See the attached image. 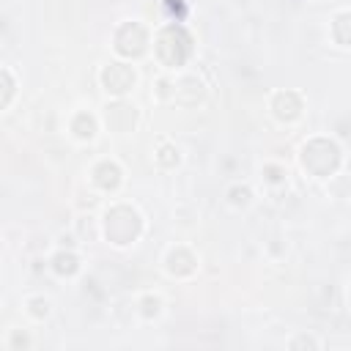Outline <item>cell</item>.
Returning <instances> with one entry per match:
<instances>
[{"mask_svg":"<svg viewBox=\"0 0 351 351\" xmlns=\"http://www.w3.org/2000/svg\"><path fill=\"white\" fill-rule=\"evenodd\" d=\"M143 230H145V217L134 203L112 200L101 214V239L110 247H118V250L132 247L134 241H140Z\"/></svg>","mask_w":351,"mask_h":351,"instance_id":"1","label":"cell"},{"mask_svg":"<svg viewBox=\"0 0 351 351\" xmlns=\"http://www.w3.org/2000/svg\"><path fill=\"white\" fill-rule=\"evenodd\" d=\"M296 159H299V167L304 176L318 178V181H329L343 165V148L335 137L313 134L299 145Z\"/></svg>","mask_w":351,"mask_h":351,"instance_id":"2","label":"cell"},{"mask_svg":"<svg viewBox=\"0 0 351 351\" xmlns=\"http://www.w3.org/2000/svg\"><path fill=\"white\" fill-rule=\"evenodd\" d=\"M192 33L181 25V22H167L162 27L154 30L151 38V52L156 58V63L167 71H178L189 63L192 58Z\"/></svg>","mask_w":351,"mask_h":351,"instance_id":"3","label":"cell"},{"mask_svg":"<svg viewBox=\"0 0 351 351\" xmlns=\"http://www.w3.org/2000/svg\"><path fill=\"white\" fill-rule=\"evenodd\" d=\"M151 30L137 19H123L112 30V52L121 60H140L151 52Z\"/></svg>","mask_w":351,"mask_h":351,"instance_id":"4","label":"cell"},{"mask_svg":"<svg viewBox=\"0 0 351 351\" xmlns=\"http://www.w3.org/2000/svg\"><path fill=\"white\" fill-rule=\"evenodd\" d=\"M137 80H140V74L132 66V60L118 58V60H110L99 69V85L110 99H126L134 90Z\"/></svg>","mask_w":351,"mask_h":351,"instance_id":"5","label":"cell"},{"mask_svg":"<svg viewBox=\"0 0 351 351\" xmlns=\"http://www.w3.org/2000/svg\"><path fill=\"white\" fill-rule=\"evenodd\" d=\"M101 126L112 134H129L140 123V107L129 99H110L101 107Z\"/></svg>","mask_w":351,"mask_h":351,"instance_id":"6","label":"cell"},{"mask_svg":"<svg viewBox=\"0 0 351 351\" xmlns=\"http://www.w3.org/2000/svg\"><path fill=\"white\" fill-rule=\"evenodd\" d=\"M162 269H165V274L173 277V280H189V277L197 274L200 258H197V252H195L192 247H186V244H173V247L165 250Z\"/></svg>","mask_w":351,"mask_h":351,"instance_id":"7","label":"cell"},{"mask_svg":"<svg viewBox=\"0 0 351 351\" xmlns=\"http://www.w3.org/2000/svg\"><path fill=\"white\" fill-rule=\"evenodd\" d=\"M269 112H271V118L277 123L291 126L304 112V96L299 90H293V88H280V90H274L269 96Z\"/></svg>","mask_w":351,"mask_h":351,"instance_id":"8","label":"cell"},{"mask_svg":"<svg viewBox=\"0 0 351 351\" xmlns=\"http://www.w3.org/2000/svg\"><path fill=\"white\" fill-rule=\"evenodd\" d=\"M88 181H90V186L96 189V192H101V195H115L121 186H123V167H121V162H115V159H99V162H93L90 165V170H88Z\"/></svg>","mask_w":351,"mask_h":351,"instance_id":"9","label":"cell"},{"mask_svg":"<svg viewBox=\"0 0 351 351\" xmlns=\"http://www.w3.org/2000/svg\"><path fill=\"white\" fill-rule=\"evenodd\" d=\"M206 93H208L206 90V82L197 74H181L176 80V96H173V101L178 107H195V104H200L206 99Z\"/></svg>","mask_w":351,"mask_h":351,"instance_id":"10","label":"cell"},{"mask_svg":"<svg viewBox=\"0 0 351 351\" xmlns=\"http://www.w3.org/2000/svg\"><path fill=\"white\" fill-rule=\"evenodd\" d=\"M49 269H52V274L55 277H60V280H71V277H77L80 271H82V258H80V252L69 244V247H58L52 255H49Z\"/></svg>","mask_w":351,"mask_h":351,"instance_id":"11","label":"cell"},{"mask_svg":"<svg viewBox=\"0 0 351 351\" xmlns=\"http://www.w3.org/2000/svg\"><path fill=\"white\" fill-rule=\"evenodd\" d=\"M99 126H101V118H96V115L88 112V110L71 112V118H69V123H66L69 134H71L77 143H93L96 134H99Z\"/></svg>","mask_w":351,"mask_h":351,"instance_id":"12","label":"cell"},{"mask_svg":"<svg viewBox=\"0 0 351 351\" xmlns=\"http://www.w3.org/2000/svg\"><path fill=\"white\" fill-rule=\"evenodd\" d=\"M329 38L337 44V47H351V11H337L332 19H329Z\"/></svg>","mask_w":351,"mask_h":351,"instance_id":"13","label":"cell"},{"mask_svg":"<svg viewBox=\"0 0 351 351\" xmlns=\"http://www.w3.org/2000/svg\"><path fill=\"white\" fill-rule=\"evenodd\" d=\"M134 307H137V315H140L143 321H156V318L165 313V299H162L159 293H154V291H145V293L137 296Z\"/></svg>","mask_w":351,"mask_h":351,"instance_id":"14","label":"cell"},{"mask_svg":"<svg viewBox=\"0 0 351 351\" xmlns=\"http://www.w3.org/2000/svg\"><path fill=\"white\" fill-rule=\"evenodd\" d=\"M74 233H77V241H96L101 239V219H96L90 211H82L74 219Z\"/></svg>","mask_w":351,"mask_h":351,"instance_id":"15","label":"cell"},{"mask_svg":"<svg viewBox=\"0 0 351 351\" xmlns=\"http://www.w3.org/2000/svg\"><path fill=\"white\" fill-rule=\"evenodd\" d=\"M22 307H25V315H27L30 321H47V318L52 315V299L44 296V293H30V296H25Z\"/></svg>","mask_w":351,"mask_h":351,"instance_id":"16","label":"cell"},{"mask_svg":"<svg viewBox=\"0 0 351 351\" xmlns=\"http://www.w3.org/2000/svg\"><path fill=\"white\" fill-rule=\"evenodd\" d=\"M154 159H156V165L159 167H165V170H173V167H178L181 165V151H178V145L176 143H170V140H159V145H156V151H154Z\"/></svg>","mask_w":351,"mask_h":351,"instance_id":"17","label":"cell"},{"mask_svg":"<svg viewBox=\"0 0 351 351\" xmlns=\"http://www.w3.org/2000/svg\"><path fill=\"white\" fill-rule=\"evenodd\" d=\"M225 197H228V203L233 208H247L255 195H252V186L250 184H230L228 192H225Z\"/></svg>","mask_w":351,"mask_h":351,"instance_id":"18","label":"cell"},{"mask_svg":"<svg viewBox=\"0 0 351 351\" xmlns=\"http://www.w3.org/2000/svg\"><path fill=\"white\" fill-rule=\"evenodd\" d=\"M0 82H3L0 110H8V107H11V101H14V96H16V80H14V74H11V69H8V66H3V69H0Z\"/></svg>","mask_w":351,"mask_h":351,"instance_id":"19","label":"cell"},{"mask_svg":"<svg viewBox=\"0 0 351 351\" xmlns=\"http://www.w3.org/2000/svg\"><path fill=\"white\" fill-rule=\"evenodd\" d=\"M154 96H156L159 101H173V96H176V80H170L167 74L159 77V80L154 82Z\"/></svg>","mask_w":351,"mask_h":351,"instance_id":"20","label":"cell"},{"mask_svg":"<svg viewBox=\"0 0 351 351\" xmlns=\"http://www.w3.org/2000/svg\"><path fill=\"white\" fill-rule=\"evenodd\" d=\"M261 173H263V181H266V184H282L285 176H288L285 165H280V162H266Z\"/></svg>","mask_w":351,"mask_h":351,"instance_id":"21","label":"cell"},{"mask_svg":"<svg viewBox=\"0 0 351 351\" xmlns=\"http://www.w3.org/2000/svg\"><path fill=\"white\" fill-rule=\"evenodd\" d=\"M33 340L27 337V332L22 329H8V337H5V348L8 351H22V348H30Z\"/></svg>","mask_w":351,"mask_h":351,"instance_id":"22","label":"cell"},{"mask_svg":"<svg viewBox=\"0 0 351 351\" xmlns=\"http://www.w3.org/2000/svg\"><path fill=\"white\" fill-rule=\"evenodd\" d=\"M321 346L324 343L318 337H313V335H296V337L288 340V348L291 351H299V348H321Z\"/></svg>","mask_w":351,"mask_h":351,"instance_id":"23","label":"cell"},{"mask_svg":"<svg viewBox=\"0 0 351 351\" xmlns=\"http://www.w3.org/2000/svg\"><path fill=\"white\" fill-rule=\"evenodd\" d=\"M348 302H351V288H348Z\"/></svg>","mask_w":351,"mask_h":351,"instance_id":"24","label":"cell"},{"mask_svg":"<svg viewBox=\"0 0 351 351\" xmlns=\"http://www.w3.org/2000/svg\"><path fill=\"white\" fill-rule=\"evenodd\" d=\"M313 3H318V0H313Z\"/></svg>","mask_w":351,"mask_h":351,"instance_id":"25","label":"cell"}]
</instances>
